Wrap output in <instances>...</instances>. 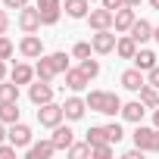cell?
I'll list each match as a JSON object with an SVG mask.
<instances>
[{
  "label": "cell",
  "mask_w": 159,
  "mask_h": 159,
  "mask_svg": "<svg viewBox=\"0 0 159 159\" xmlns=\"http://www.w3.org/2000/svg\"><path fill=\"white\" fill-rule=\"evenodd\" d=\"M3 140H10V137H7V125L0 122V143H3Z\"/></svg>",
  "instance_id": "b9f144b4"
},
{
  "label": "cell",
  "mask_w": 159,
  "mask_h": 159,
  "mask_svg": "<svg viewBox=\"0 0 159 159\" xmlns=\"http://www.w3.org/2000/svg\"><path fill=\"white\" fill-rule=\"evenodd\" d=\"M50 140L56 143V150H69V147L75 143V131H72L69 125H62V122H59V125L53 128V134H50Z\"/></svg>",
  "instance_id": "9a60e30c"
},
{
  "label": "cell",
  "mask_w": 159,
  "mask_h": 159,
  "mask_svg": "<svg viewBox=\"0 0 159 159\" xmlns=\"http://www.w3.org/2000/svg\"><path fill=\"white\" fill-rule=\"evenodd\" d=\"M91 3H94V0H91Z\"/></svg>",
  "instance_id": "7dc6e473"
},
{
  "label": "cell",
  "mask_w": 159,
  "mask_h": 159,
  "mask_svg": "<svg viewBox=\"0 0 159 159\" xmlns=\"http://www.w3.org/2000/svg\"><path fill=\"white\" fill-rule=\"evenodd\" d=\"M62 112H66V122H78V119H84V112H88V100H84V97H78V94H72V97H66Z\"/></svg>",
  "instance_id": "9c48e42d"
},
{
  "label": "cell",
  "mask_w": 159,
  "mask_h": 159,
  "mask_svg": "<svg viewBox=\"0 0 159 159\" xmlns=\"http://www.w3.org/2000/svg\"><path fill=\"white\" fill-rule=\"evenodd\" d=\"M47 59H50V66L56 69V75H66V72L72 69V66H69V59H72V56H69V53H62V50H56V53H50Z\"/></svg>",
  "instance_id": "4316f807"
},
{
  "label": "cell",
  "mask_w": 159,
  "mask_h": 159,
  "mask_svg": "<svg viewBox=\"0 0 159 159\" xmlns=\"http://www.w3.org/2000/svg\"><path fill=\"white\" fill-rule=\"evenodd\" d=\"M137 47H140V44H137L131 34H119V41H116V53H119L122 59H134Z\"/></svg>",
  "instance_id": "44dd1931"
},
{
  "label": "cell",
  "mask_w": 159,
  "mask_h": 159,
  "mask_svg": "<svg viewBox=\"0 0 159 159\" xmlns=\"http://www.w3.org/2000/svg\"><path fill=\"white\" fill-rule=\"evenodd\" d=\"M125 122H134V125H140L143 122V116H147V106L140 103V97L137 100H131V103H122V112H119Z\"/></svg>",
  "instance_id": "5bb4252c"
},
{
  "label": "cell",
  "mask_w": 159,
  "mask_h": 159,
  "mask_svg": "<svg viewBox=\"0 0 159 159\" xmlns=\"http://www.w3.org/2000/svg\"><path fill=\"white\" fill-rule=\"evenodd\" d=\"M119 81H122V88H125V91L137 94V91H140V88L147 84V72H140L137 66H134V69H125V72L119 75Z\"/></svg>",
  "instance_id": "30bf717a"
},
{
  "label": "cell",
  "mask_w": 159,
  "mask_h": 159,
  "mask_svg": "<svg viewBox=\"0 0 159 159\" xmlns=\"http://www.w3.org/2000/svg\"><path fill=\"white\" fill-rule=\"evenodd\" d=\"M128 34H131V38L143 47L147 41H153V25H150L147 19H134V25H131V31H128Z\"/></svg>",
  "instance_id": "d6986e66"
},
{
  "label": "cell",
  "mask_w": 159,
  "mask_h": 159,
  "mask_svg": "<svg viewBox=\"0 0 159 159\" xmlns=\"http://www.w3.org/2000/svg\"><path fill=\"white\" fill-rule=\"evenodd\" d=\"M16 22H19V28L25 31V34H38L41 31V13H38V7H22L19 10V16H16Z\"/></svg>",
  "instance_id": "277c9868"
},
{
  "label": "cell",
  "mask_w": 159,
  "mask_h": 159,
  "mask_svg": "<svg viewBox=\"0 0 159 159\" xmlns=\"http://www.w3.org/2000/svg\"><path fill=\"white\" fill-rule=\"evenodd\" d=\"M88 84H91V78H88L81 69H69V72H66V88H69L72 94H81Z\"/></svg>",
  "instance_id": "2e32d148"
},
{
  "label": "cell",
  "mask_w": 159,
  "mask_h": 159,
  "mask_svg": "<svg viewBox=\"0 0 159 159\" xmlns=\"http://www.w3.org/2000/svg\"><path fill=\"white\" fill-rule=\"evenodd\" d=\"M137 97H140V103H143L147 109H156V106H159V88H153V84H143V88L137 91Z\"/></svg>",
  "instance_id": "d4e9b609"
},
{
  "label": "cell",
  "mask_w": 159,
  "mask_h": 159,
  "mask_svg": "<svg viewBox=\"0 0 159 159\" xmlns=\"http://www.w3.org/2000/svg\"><path fill=\"white\" fill-rule=\"evenodd\" d=\"M100 3H103L106 10H112V13H116V10H122V7H125V0H100Z\"/></svg>",
  "instance_id": "8d00e7d4"
},
{
  "label": "cell",
  "mask_w": 159,
  "mask_h": 159,
  "mask_svg": "<svg viewBox=\"0 0 159 159\" xmlns=\"http://www.w3.org/2000/svg\"><path fill=\"white\" fill-rule=\"evenodd\" d=\"M78 69H81V72H84V75L91 78V81H94V78L100 75V62H97V59H91V56H88V59H81V62H78Z\"/></svg>",
  "instance_id": "f1b7e54d"
},
{
  "label": "cell",
  "mask_w": 159,
  "mask_h": 159,
  "mask_svg": "<svg viewBox=\"0 0 159 159\" xmlns=\"http://www.w3.org/2000/svg\"><path fill=\"white\" fill-rule=\"evenodd\" d=\"M112 153H116V143H109V140H106V143H97V147H91V156H94V159H109Z\"/></svg>",
  "instance_id": "f546056e"
},
{
  "label": "cell",
  "mask_w": 159,
  "mask_h": 159,
  "mask_svg": "<svg viewBox=\"0 0 159 159\" xmlns=\"http://www.w3.org/2000/svg\"><path fill=\"white\" fill-rule=\"evenodd\" d=\"M7 137H10V143H16L19 150H28V147H31V137H34V134H31V128H28V125H25V122L19 119V122H13V125L7 128Z\"/></svg>",
  "instance_id": "8992f818"
},
{
  "label": "cell",
  "mask_w": 159,
  "mask_h": 159,
  "mask_svg": "<svg viewBox=\"0 0 159 159\" xmlns=\"http://www.w3.org/2000/svg\"><path fill=\"white\" fill-rule=\"evenodd\" d=\"M7 28H10V16H7V7L0 10V34H7Z\"/></svg>",
  "instance_id": "f35d334b"
},
{
  "label": "cell",
  "mask_w": 159,
  "mask_h": 159,
  "mask_svg": "<svg viewBox=\"0 0 159 159\" xmlns=\"http://www.w3.org/2000/svg\"><path fill=\"white\" fill-rule=\"evenodd\" d=\"M16 150H19L16 143H7V140H3V143H0V159H13V156H16Z\"/></svg>",
  "instance_id": "e575fe53"
},
{
  "label": "cell",
  "mask_w": 159,
  "mask_h": 159,
  "mask_svg": "<svg viewBox=\"0 0 159 159\" xmlns=\"http://www.w3.org/2000/svg\"><path fill=\"white\" fill-rule=\"evenodd\" d=\"M140 3H143V0H125V7H131V10H137Z\"/></svg>",
  "instance_id": "7bdbcfd3"
},
{
  "label": "cell",
  "mask_w": 159,
  "mask_h": 159,
  "mask_svg": "<svg viewBox=\"0 0 159 159\" xmlns=\"http://www.w3.org/2000/svg\"><path fill=\"white\" fill-rule=\"evenodd\" d=\"M13 53H16L13 41H10L7 34H0V59H13Z\"/></svg>",
  "instance_id": "d6a6232c"
},
{
  "label": "cell",
  "mask_w": 159,
  "mask_h": 159,
  "mask_svg": "<svg viewBox=\"0 0 159 159\" xmlns=\"http://www.w3.org/2000/svg\"><path fill=\"white\" fill-rule=\"evenodd\" d=\"M34 78H41V81H53V78H56V69L50 66L47 56H38V62H34Z\"/></svg>",
  "instance_id": "cb8c5ba5"
},
{
  "label": "cell",
  "mask_w": 159,
  "mask_h": 159,
  "mask_svg": "<svg viewBox=\"0 0 159 159\" xmlns=\"http://www.w3.org/2000/svg\"><path fill=\"white\" fill-rule=\"evenodd\" d=\"M131 137H134V147H140L143 153H159V128L156 125H137Z\"/></svg>",
  "instance_id": "7a4b0ae2"
},
{
  "label": "cell",
  "mask_w": 159,
  "mask_h": 159,
  "mask_svg": "<svg viewBox=\"0 0 159 159\" xmlns=\"http://www.w3.org/2000/svg\"><path fill=\"white\" fill-rule=\"evenodd\" d=\"M7 78V59H0V81Z\"/></svg>",
  "instance_id": "60d3db41"
},
{
  "label": "cell",
  "mask_w": 159,
  "mask_h": 159,
  "mask_svg": "<svg viewBox=\"0 0 159 159\" xmlns=\"http://www.w3.org/2000/svg\"><path fill=\"white\" fill-rule=\"evenodd\" d=\"M28 100H31L34 106L50 103V100H53V84H50V81H41V78H38L34 84H28Z\"/></svg>",
  "instance_id": "8fae6325"
},
{
  "label": "cell",
  "mask_w": 159,
  "mask_h": 159,
  "mask_svg": "<svg viewBox=\"0 0 159 159\" xmlns=\"http://www.w3.org/2000/svg\"><path fill=\"white\" fill-rule=\"evenodd\" d=\"M84 140L91 143V147H97V143H106L109 140V134H106V125H91L88 128V134H84ZM112 143V140H109Z\"/></svg>",
  "instance_id": "484cf974"
},
{
  "label": "cell",
  "mask_w": 159,
  "mask_h": 159,
  "mask_svg": "<svg viewBox=\"0 0 159 159\" xmlns=\"http://www.w3.org/2000/svg\"><path fill=\"white\" fill-rule=\"evenodd\" d=\"M134 10L131 7H122V10H116V19H112V28H116V34H128L131 31V25H134Z\"/></svg>",
  "instance_id": "4fadbf2b"
},
{
  "label": "cell",
  "mask_w": 159,
  "mask_h": 159,
  "mask_svg": "<svg viewBox=\"0 0 159 159\" xmlns=\"http://www.w3.org/2000/svg\"><path fill=\"white\" fill-rule=\"evenodd\" d=\"M147 84H153V88H159V66H153V69L147 72Z\"/></svg>",
  "instance_id": "d590c367"
},
{
  "label": "cell",
  "mask_w": 159,
  "mask_h": 159,
  "mask_svg": "<svg viewBox=\"0 0 159 159\" xmlns=\"http://www.w3.org/2000/svg\"><path fill=\"white\" fill-rule=\"evenodd\" d=\"M153 125H156V128H159V106H156V109H153Z\"/></svg>",
  "instance_id": "ee69618b"
},
{
  "label": "cell",
  "mask_w": 159,
  "mask_h": 159,
  "mask_svg": "<svg viewBox=\"0 0 159 159\" xmlns=\"http://www.w3.org/2000/svg\"><path fill=\"white\" fill-rule=\"evenodd\" d=\"M62 10L69 19H88L91 13V0H62Z\"/></svg>",
  "instance_id": "e0dca14e"
},
{
  "label": "cell",
  "mask_w": 159,
  "mask_h": 159,
  "mask_svg": "<svg viewBox=\"0 0 159 159\" xmlns=\"http://www.w3.org/2000/svg\"><path fill=\"white\" fill-rule=\"evenodd\" d=\"M112 19H116V13H112V10H106L103 3H100L97 10H91V13H88V25H91V31L112 28Z\"/></svg>",
  "instance_id": "ba28073f"
},
{
  "label": "cell",
  "mask_w": 159,
  "mask_h": 159,
  "mask_svg": "<svg viewBox=\"0 0 159 159\" xmlns=\"http://www.w3.org/2000/svg\"><path fill=\"white\" fill-rule=\"evenodd\" d=\"M153 41L159 44V25H153Z\"/></svg>",
  "instance_id": "f6af8a7d"
},
{
  "label": "cell",
  "mask_w": 159,
  "mask_h": 159,
  "mask_svg": "<svg viewBox=\"0 0 159 159\" xmlns=\"http://www.w3.org/2000/svg\"><path fill=\"white\" fill-rule=\"evenodd\" d=\"M22 119V109H19V100H10V103H0V122L3 125H13Z\"/></svg>",
  "instance_id": "603a6c76"
},
{
  "label": "cell",
  "mask_w": 159,
  "mask_h": 159,
  "mask_svg": "<svg viewBox=\"0 0 159 159\" xmlns=\"http://www.w3.org/2000/svg\"><path fill=\"white\" fill-rule=\"evenodd\" d=\"M156 59H159V56H156L153 50H147V47H137V53H134V66H137L140 72H150L153 66H159Z\"/></svg>",
  "instance_id": "7402d4cb"
},
{
  "label": "cell",
  "mask_w": 159,
  "mask_h": 159,
  "mask_svg": "<svg viewBox=\"0 0 159 159\" xmlns=\"http://www.w3.org/2000/svg\"><path fill=\"white\" fill-rule=\"evenodd\" d=\"M66 119V112H62V103H41L38 106V122H41V128H56L59 122Z\"/></svg>",
  "instance_id": "3957f363"
},
{
  "label": "cell",
  "mask_w": 159,
  "mask_h": 159,
  "mask_svg": "<svg viewBox=\"0 0 159 159\" xmlns=\"http://www.w3.org/2000/svg\"><path fill=\"white\" fill-rule=\"evenodd\" d=\"M10 78L22 88V84H31L34 81V66H28V62H16L13 66V72H10Z\"/></svg>",
  "instance_id": "ffe728a7"
},
{
  "label": "cell",
  "mask_w": 159,
  "mask_h": 159,
  "mask_svg": "<svg viewBox=\"0 0 159 159\" xmlns=\"http://www.w3.org/2000/svg\"><path fill=\"white\" fill-rule=\"evenodd\" d=\"M88 109L91 112H103V116H116L122 112V97L116 91H88Z\"/></svg>",
  "instance_id": "6da1fadb"
},
{
  "label": "cell",
  "mask_w": 159,
  "mask_h": 159,
  "mask_svg": "<svg viewBox=\"0 0 159 159\" xmlns=\"http://www.w3.org/2000/svg\"><path fill=\"white\" fill-rule=\"evenodd\" d=\"M19 53H22L25 59H38V56H44V41H41L38 34H25V38L19 41Z\"/></svg>",
  "instance_id": "7c38bea8"
},
{
  "label": "cell",
  "mask_w": 159,
  "mask_h": 159,
  "mask_svg": "<svg viewBox=\"0 0 159 159\" xmlns=\"http://www.w3.org/2000/svg\"><path fill=\"white\" fill-rule=\"evenodd\" d=\"M125 159H143V150H140V147H134V150H128V153H125Z\"/></svg>",
  "instance_id": "ab89813d"
},
{
  "label": "cell",
  "mask_w": 159,
  "mask_h": 159,
  "mask_svg": "<svg viewBox=\"0 0 159 159\" xmlns=\"http://www.w3.org/2000/svg\"><path fill=\"white\" fill-rule=\"evenodd\" d=\"M150 7H153V10H159V0H150Z\"/></svg>",
  "instance_id": "bcb514c9"
},
{
  "label": "cell",
  "mask_w": 159,
  "mask_h": 159,
  "mask_svg": "<svg viewBox=\"0 0 159 159\" xmlns=\"http://www.w3.org/2000/svg\"><path fill=\"white\" fill-rule=\"evenodd\" d=\"M38 13H41V22L44 25H56L59 16H62V0H38Z\"/></svg>",
  "instance_id": "52a82bcc"
},
{
  "label": "cell",
  "mask_w": 159,
  "mask_h": 159,
  "mask_svg": "<svg viewBox=\"0 0 159 159\" xmlns=\"http://www.w3.org/2000/svg\"><path fill=\"white\" fill-rule=\"evenodd\" d=\"M116 41H119V34H112V28H103V31H94V34H91V47H94V53H100V56L116 53Z\"/></svg>",
  "instance_id": "5b68a950"
},
{
  "label": "cell",
  "mask_w": 159,
  "mask_h": 159,
  "mask_svg": "<svg viewBox=\"0 0 159 159\" xmlns=\"http://www.w3.org/2000/svg\"><path fill=\"white\" fill-rule=\"evenodd\" d=\"M25 153H28V159H50V156H53V153H59V150H56V143H53V140H38V143L31 140V147H28Z\"/></svg>",
  "instance_id": "ac0fdd59"
},
{
  "label": "cell",
  "mask_w": 159,
  "mask_h": 159,
  "mask_svg": "<svg viewBox=\"0 0 159 159\" xmlns=\"http://www.w3.org/2000/svg\"><path fill=\"white\" fill-rule=\"evenodd\" d=\"M66 153H69L72 159H84V156H91V143H88V140H84V143H72Z\"/></svg>",
  "instance_id": "1f68e13d"
},
{
  "label": "cell",
  "mask_w": 159,
  "mask_h": 159,
  "mask_svg": "<svg viewBox=\"0 0 159 159\" xmlns=\"http://www.w3.org/2000/svg\"><path fill=\"white\" fill-rule=\"evenodd\" d=\"M3 7L7 10H22V7H28V0H3Z\"/></svg>",
  "instance_id": "74e56055"
},
{
  "label": "cell",
  "mask_w": 159,
  "mask_h": 159,
  "mask_svg": "<svg viewBox=\"0 0 159 159\" xmlns=\"http://www.w3.org/2000/svg\"><path fill=\"white\" fill-rule=\"evenodd\" d=\"M106 134H109V140H112V143H119V140L125 137V131H122V125H119V122H109V125H106Z\"/></svg>",
  "instance_id": "836d02e7"
},
{
  "label": "cell",
  "mask_w": 159,
  "mask_h": 159,
  "mask_svg": "<svg viewBox=\"0 0 159 159\" xmlns=\"http://www.w3.org/2000/svg\"><path fill=\"white\" fill-rule=\"evenodd\" d=\"M91 53H94V47H91V41H78V44L72 47V56H75L78 62H81V59H88Z\"/></svg>",
  "instance_id": "4dcf8cb0"
},
{
  "label": "cell",
  "mask_w": 159,
  "mask_h": 159,
  "mask_svg": "<svg viewBox=\"0 0 159 159\" xmlns=\"http://www.w3.org/2000/svg\"><path fill=\"white\" fill-rule=\"evenodd\" d=\"M10 100H19V84L13 81V78L10 81L3 78V81H0V103H10Z\"/></svg>",
  "instance_id": "83f0119b"
}]
</instances>
